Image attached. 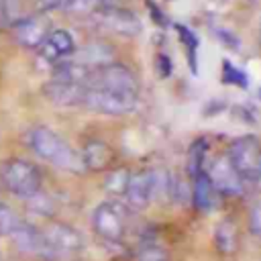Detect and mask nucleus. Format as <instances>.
Returning a JSON list of instances; mask_svg holds the SVG:
<instances>
[{
	"label": "nucleus",
	"mask_w": 261,
	"mask_h": 261,
	"mask_svg": "<svg viewBox=\"0 0 261 261\" xmlns=\"http://www.w3.org/2000/svg\"><path fill=\"white\" fill-rule=\"evenodd\" d=\"M124 198H126V204L135 210L147 208L155 200V171L141 169L137 173H130Z\"/></svg>",
	"instance_id": "9d476101"
},
{
	"label": "nucleus",
	"mask_w": 261,
	"mask_h": 261,
	"mask_svg": "<svg viewBox=\"0 0 261 261\" xmlns=\"http://www.w3.org/2000/svg\"><path fill=\"white\" fill-rule=\"evenodd\" d=\"M206 175L214 186V190L218 192V196H241L245 192V181L234 171L226 155L212 159L206 165Z\"/></svg>",
	"instance_id": "1a4fd4ad"
},
{
	"label": "nucleus",
	"mask_w": 261,
	"mask_h": 261,
	"mask_svg": "<svg viewBox=\"0 0 261 261\" xmlns=\"http://www.w3.org/2000/svg\"><path fill=\"white\" fill-rule=\"evenodd\" d=\"M257 184H259V186H261V173H259V177H257Z\"/></svg>",
	"instance_id": "c756f323"
},
{
	"label": "nucleus",
	"mask_w": 261,
	"mask_h": 261,
	"mask_svg": "<svg viewBox=\"0 0 261 261\" xmlns=\"http://www.w3.org/2000/svg\"><path fill=\"white\" fill-rule=\"evenodd\" d=\"M208 165V143L204 139H196L192 147L188 149V173L190 177H196L206 171Z\"/></svg>",
	"instance_id": "a211bd4d"
},
{
	"label": "nucleus",
	"mask_w": 261,
	"mask_h": 261,
	"mask_svg": "<svg viewBox=\"0 0 261 261\" xmlns=\"http://www.w3.org/2000/svg\"><path fill=\"white\" fill-rule=\"evenodd\" d=\"M216 200H218V192L210 184L206 171L192 177V204L198 212H210L216 206Z\"/></svg>",
	"instance_id": "dca6fc26"
},
{
	"label": "nucleus",
	"mask_w": 261,
	"mask_h": 261,
	"mask_svg": "<svg viewBox=\"0 0 261 261\" xmlns=\"http://www.w3.org/2000/svg\"><path fill=\"white\" fill-rule=\"evenodd\" d=\"M155 63H159L157 67H161V75H167V73L171 71V61H169L165 55H157Z\"/></svg>",
	"instance_id": "bb28decb"
},
{
	"label": "nucleus",
	"mask_w": 261,
	"mask_h": 261,
	"mask_svg": "<svg viewBox=\"0 0 261 261\" xmlns=\"http://www.w3.org/2000/svg\"><path fill=\"white\" fill-rule=\"evenodd\" d=\"M128 179H130V171L126 167H114V169H108L106 171V177L102 181V188L110 196H124L126 186H128Z\"/></svg>",
	"instance_id": "6ab92c4d"
},
{
	"label": "nucleus",
	"mask_w": 261,
	"mask_h": 261,
	"mask_svg": "<svg viewBox=\"0 0 261 261\" xmlns=\"http://www.w3.org/2000/svg\"><path fill=\"white\" fill-rule=\"evenodd\" d=\"M43 92L49 98V102H53L55 106L71 108V106H82L84 94H86V86L73 84V82H61V80H53L51 77L45 84Z\"/></svg>",
	"instance_id": "f8f14e48"
},
{
	"label": "nucleus",
	"mask_w": 261,
	"mask_h": 261,
	"mask_svg": "<svg viewBox=\"0 0 261 261\" xmlns=\"http://www.w3.org/2000/svg\"><path fill=\"white\" fill-rule=\"evenodd\" d=\"M98 2H100L102 6H110V4H116L118 0H98Z\"/></svg>",
	"instance_id": "c85d7f7f"
},
{
	"label": "nucleus",
	"mask_w": 261,
	"mask_h": 261,
	"mask_svg": "<svg viewBox=\"0 0 261 261\" xmlns=\"http://www.w3.org/2000/svg\"><path fill=\"white\" fill-rule=\"evenodd\" d=\"M4 16H6V10H4V2L0 0V24H2V20H4Z\"/></svg>",
	"instance_id": "cd10ccee"
},
{
	"label": "nucleus",
	"mask_w": 261,
	"mask_h": 261,
	"mask_svg": "<svg viewBox=\"0 0 261 261\" xmlns=\"http://www.w3.org/2000/svg\"><path fill=\"white\" fill-rule=\"evenodd\" d=\"M147 6H149V10H151V14H153L151 18H153L157 24H161V27H163V24H167V20L163 18V12H161L157 6H153V2H147Z\"/></svg>",
	"instance_id": "a878e982"
},
{
	"label": "nucleus",
	"mask_w": 261,
	"mask_h": 261,
	"mask_svg": "<svg viewBox=\"0 0 261 261\" xmlns=\"http://www.w3.org/2000/svg\"><path fill=\"white\" fill-rule=\"evenodd\" d=\"M137 102H139L137 94H122V92H112L102 88H86L82 106L98 114L122 116L133 112L137 108Z\"/></svg>",
	"instance_id": "20e7f679"
},
{
	"label": "nucleus",
	"mask_w": 261,
	"mask_h": 261,
	"mask_svg": "<svg viewBox=\"0 0 261 261\" xmlns=\"http://www.w3.org/2000/svg\"><path fill=\"white\" fill-rule=\"evenodd\" d=\"M102 4L98 0H63L61 8L73 16H92Z\"/></svg>",
	"instance_id": "aec40b11"
},
{
	"label": "nucleus",
	"mask_w": 261,
	"mask_h": 261,
	"mask_svg": "<svg viewBox=\"0 0 261 261\" xmlns=\"http://www.w3.org/2000/svg\"><path fill=\"white\" fill-rule=\"evenodd\" d=\"M214 245L216 251L222 255H232L237 249V228L232 224V220L224 218L216 224L214 228Z\"/></svg>",
	"instance_id": "f3484780"
},
{
	"label": "nucleus",
	"mask_w": 261,
	"mask_h": 261,
	"mask_svg": "<svg viewBox=\"0 0 261 261\" xmlns=\"http://www.w3.org/2000/svg\"><path fill=\"white\" fill-rule=\"evenodd\" d=\"M71 61H75V63H80L88 69H98L106 63L114 61V51H112L110 45H106L102 41H92V43L84 45L82 49H75Z\"/></svg>",
	"instance_id": "4468645a"
},
{
	"label": "nucleus",
	"mask_w": 261,
	"mask_h": 261,
	"mask_svg": "<svg viewBox=\"0 0 261 261\" xmlns=\"http://www.w3.org/2000/svg\"><path fill=\"white\" fill-rule=\"evenodd\" d=\"M249 230H251V234L261 239V200L255 202L249 210Z\"/></svg>",
	"instance_id": "393cba45"
},
{
	"label": "nucleus",
	"mask_w": 261,
	"mask_h": 261,
	"mask_svg": "<svg viewBox=\"0 0 261 261\" xmlns=\"http://www.w3.org/2000/svg\"><path fill=\"white\" fill-rule=\"evenodd\" d=\"M259 96H261V90H259Z\"/></svg>",
	"instance_id": "7c9ffc66"
},
{
	"label": "nucleus",
	"mask_w": 261,
	"mask_h": 261,
	"mask_svg": "<svg viewBox=\"0 0 261 261\" xmlns=\"http://www.w3.org/2000/svg\"><path fill=\"white\" fill-rule=\"evenodd\" d=\"M29 145L39 159H43V161H47V163H51L63 171H69V173H82L84 171L82 155L73 147H69L67 141H63L57 133H53L47 126L33 128L29 135Z\"/></svg>",
	"instance_id": "f257e3e1"
},
{
	"label": "nucleus",
	"mask_w": 261,
	"mask_h": 261,
	"mask_svg": "<svg viewBox=\"0 0 261 261\" xmlns=\"http://www.w3.org/2000/svg\"><path fill=\"white\" fill-rule=\"evenodd\" d=\"M175 29L179 31V37H181V41H184V45H186V51H188V55H190V67H192V71H196V49H198V39H196V35H194L190 29H186V27H181V24H177Z\"/></svg>",
	"instance_id": "5701e85b"
},
{
	"label": "nucleus",
	"mask_w": 261,
	"mask_h": 261,
	"mask_svg": "<svg viewBox=\"0 0 261 261\" xmlns=\"http://www.w3.org/2000/svg\"><path fill=\"white\" fill-rule=\"evenodd\" d=\"M43 234L51 247L53 261H67V259L75 257L84 247L82 234L73 226L63 224V222H55V224L47 226L43 230Z\"/></svg>",
	"instance_id": "6e6552de"
},
{
	"label": "nucleus",
	"mask_w": 261,
	"mask_h": 261,
	"mask_svg": "<svg viewBox=\"0 0 261 261\" xmlns=\"http://www.w3.org/2000/svg\"><path fill=\"white\" fill-rule=\"evenodd\" d=\"M94 24L106 33L118 35V37H137L141 33V20L135 12L128 8H122L118 4L100 6L92 16Z\"/></svg>",
	"instance_id": "423d86ee"
},
{
	"label": "nucleus",
	"mask_w": 261,
	"mask_h": 261,
	"mask_svg": "<svg viewBox=\"0 0 261 261\" xmlns=\"http://www.w3.org/2000/svg\"><path fill=\"white\" fill-rule=\"evenodd\" d=\"M230 165L241 175V179L247 184H257V177L261 173V143L253 135L237 137L226 153Z\"/></svg>",
	"instance_id": "f03ea898"
},
{
	"label": "nucleus",
	"mask_w": 261,
	"mask_h": 261,
	"mask_svg": "<svg viewBox=\"0 0 261 261\" xmlns=\"http://www.w3.org/2000/svg\"><path fill=\"white\" fill-rule=\"evenodd\" d=\"M49 33H51V22L43 14H35V16L22 18L12 29V35H14L16 43L20 47H24V49H39Z\"/></svg>",
	"instance_id": "9b49d317"
},
{
	"label": "nucleus",
	"mask_w": 261,
	"mask_h": 261,
	"mask_svg": "<svg viewBox=\"0 0 261 261\" xmlns=\"http://www.w3.org/2000/svg\"><path fill=\"white\" fill-rule=\"evenodd\" d=\"M27 202H29V206H31V210H33L35 214H51V202H49V198H47L45 194L37 192V194L31 196Z\"/></svg>",
	"instance_id": "b1692460"
},
{
	"label": "nucleus",
	"mask_w": 261,
	"mask_h": 261,
	"mask_svg": "<svg viewBox=\"0 0 261 261\" xmlns=\"http://www.w3.org/2000/svg\"><path fill=\"white\" fill-rule=\"evenodd\" d=\"M80 155H82L84 169H90V171H104L114 161L112 147L100 139H90Z\"/></svg>",
	"instance_id": "2eb2a0df"
},
{
	"label": "nucleus",
	"mask_w": 261,
	"mask_h": 261,
	"mask_svg": "<svg viewBox=\"0 0 261 261\" xmlns=\"http://www.w3.org/2000/svg\"><path fill=\"white\" fill-rule=\"evenodd\" d=\"M220 80L224 84H232V86H239V88H247V75L237 69L230 61H222V71H220Z\"/></svg>",
	"instance_id": "4be33fe9"
},
{
	"label": "nucleus",
	"mask_w": 261,
	"mask_h": 261,
	"mask_svg": "<svg viewBox=\"0 0 261 261\" xmlns=\"http://www.w3.org/2000/svg\"><path fill=\"white\" fill-rule=\"evenodd\" d=\"M22 222V218L8 206V204H2L0 202V237H8L16 230V226Z\"/></svg>",
	"instance_id": "412c9836"
},
{
	"label": "nucleus",
	"mask_w": 261,
	"mask_h": 261,
	"mask_svg": "<svg viewBox=\"0 0 261 261\" xmlns=\"http://www.w3.org/2000/svg\"><path fill=\"white\" fill-rule=\"evenodd\" d=\"M86 88H102L122 94H137L139 96V80L137 75L122 63H106L98 69H92Z\"/></svg>",
	"instance_id": "39448f33"
},
{
	"label": "nucleus",
	"mask_w": 261,
	"mask_h": 261,
	"mask_svg": "<svg viewBox=\"0 0 261 261\" xmlns=\"http://www.w3.org/2000/svg\"><path fill=\"white\" fill-rule=\"evenodd\" d=\"M2 184L16 198L29 200L41 192V171L27 159H10L2 165Z\"/></svg>",
	"instance_id": "7ed1b4c3"
},
{
	"label": "nucleus",
	"mask_w": 261,
	"mask_h": 261,
	"mask_svg": "<svg viewBox=\"0 0 261 261\" xmlns=\"http://www.w3.org/2000/svg\"><path fill=\"white\" fill-rule=\"evenodd\" d=\"M39 53L47 61H59V59L69 57V55L75 53V41H73V37L65 29H55L41 43Z\"/></svg>",
	"instance_id": "ddd939ff"
},
{
	"label": "nucleus",
	"mask_w": 261,
	"mask_h": 261,
	"mask_svg": "<svg viewBox=\"0 0 261 261\" xmlns=\"http://www.w3.org/2000/svg\"><path fill=\"white\" fill-rule=\"evenodd\" d=\"M124 208L116 200H104L100 202L92 212V226L98 237L104 241H120L126 228L124 220Z\"/></svg>",
	"instance_id": "0eeeda50"
}]
</instances>
